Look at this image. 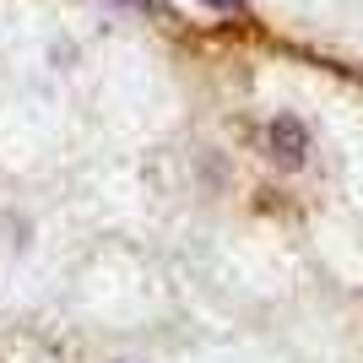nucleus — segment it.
Segmentation results:
<instances>
[{
	"label": "nucleus",
	"instance_id": "nucleus-1",
	"mask_svg": "<svg viewBox=\"0 0 363 363\" xmlns=\"http://www.w3.org/2000/svg\"><path fill=\"white\" fill-rule=\"evenodd\" d=\"M266 152H272V163L298 168L303 157H309V130H303L293 114H277V120L266 125Z\"/></svg>",
	"mask_w": 363,
	"mask_h": 363
}]
</instances>
